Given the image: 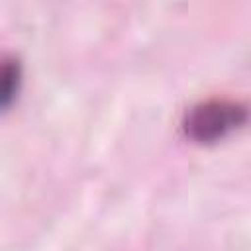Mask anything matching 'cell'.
Returning a JSON list of instances; mask_svg holds the SVG:
<instances>
[{"instance_id":"6da1fadb","label":"cell","mask_w":251,"mask_h":251,"mask_svg":"<svg viewBox=\"0 0 251 251\" xmlns=\"http://www.w3.org/2000/svg\"><path fill=\"white\" fill-rule=\"evenodd\" d=\"M247 120V108L233 100L200 102L186 114L182 127L198 143H212L239 127Z\"/></svg>"}]
</instances>
